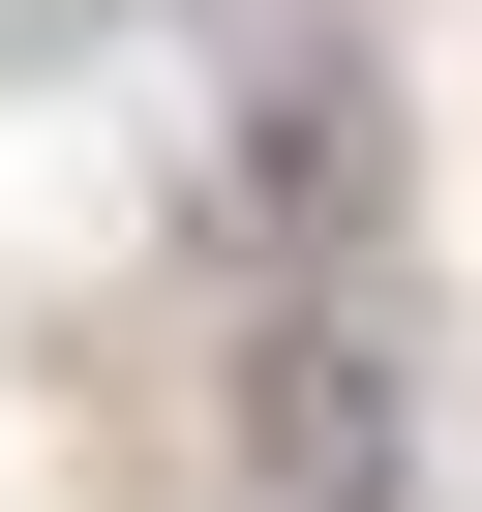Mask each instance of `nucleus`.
I'll list each match as a JSON object with an SVG mask.
<instances>
[{
    "instance_id": "obj_1",
    "label": "nucleus",
    "mask_w": 482,
    "mask_h": 512,
    "mask_svg": "<svg viewBox=\"0 0 482 512\" xmlns=\"http://www.w3.org/2000/svg\"><path fill=\"white\" fill-rule=\"evenodd\" d=\"M241 512H422V332H392V272H272V332H241Z\"/></svg>"
},
{
    "instance_id": "obj_2",
    "label": "nucleus",
    "mask_w": 482,
    "mask_h": 512,
    "mask_svg": "<svg viewBox=\"0 0 482 512\" xmlns=\"http://www.w3.org/2000/svg\"><path fill=\"white\" fill-rule=\"evenodd\" d=\"M241 211H272V272H362V241H392V91H362V31H302L272 91H241Z\"/></svg>"
}]
</instances>
